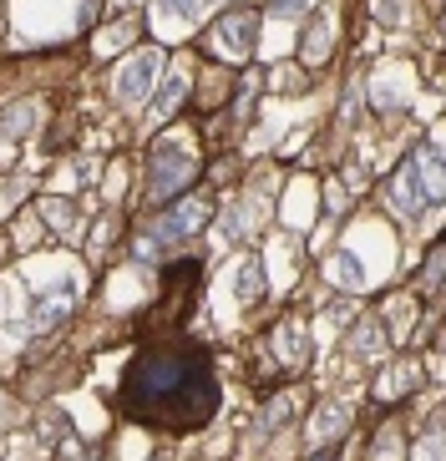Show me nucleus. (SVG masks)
Segmentation results:
<instances>
[{"mask_svg":"<svg viewBox=\"0 0 446 461\" xmlns=\"http://www.w3.org/2000/svg\"><path fill=\"white\" fill-rule=\"evenodd\" d=\"M122 411L168 431L203 426L218 411V380L208 350H188V345L142 350L122 375Z\"/></svg>","mask_w":446,"mask_h":461,"instance_id":"obj_1","label":"nucleus"},{"mask_svg":"<svg viewBox=\"0 0 446 461\" xmlns=\"http://www.w3.org/2000/svg\"><path fill=\"white\" fill-rule=\"evenodd\" d=\"M208 213H214V208H208V198H188V203L168 208V213H162L158 223H152L148 239L137 244V254L152 258V254H158V244H177V239H188L193 229H203V223H208Z\"/></svg>","mask_w":446,"mask_h":461,"instance_id":"obj_2","label":"nucleus"},{"mask_svg":"<svg viewBox=\"0 0 446 461\" xmlns=\"http://www.w3.org/2000/svg\"><path fill=\"white\" fill-rule=\"evenodd\" d=\"M152 77H158V51H142V56H132L127 67L117 71V96L127 102V107H137L142 96L152 92Z\"/></svg>","mask_w":446,"mask_h":461,"instance_id":"obj_3","label":"nucleus"},{"mask_svg":"<svg viewBox=\"0 0 446 461\" xmlns=\"http://www.w3.org/2000/svg\"><path fill=\"white\" fill-rule=\"evenodd\" d=\"M193 177V158L183 148H158L152 152V193H173V188H183Z\"/></svg>","mask_w":446,"mask_h":461,"instance_id":"obj_4","label":"nucleus"},{"mask_svg":"<svg viewBox=\"0 0 446 461\" xmlns=\"http://www.w3.org/2000/svg\"><path fill=\"white\" fill-rule=\"evenodd\" d=\"M214 36H218V51L223 56H249L254 51V36H259V21L249 11H229L214 26Z\"/></svg>","mask_w":446,"mask_h":461,"instance_id":"obj_5","label":"nucleus"},{"mask_svg":"<svg viewBox=\"0 0 446 461\" xmlns=\"http://www.w3.org/2000/svg\"><path fill=\"white\" fill-rule=\"evenodd\" d=\"M421 203H426V188H421V167H416V163H405V173L396 177V208L416 218Z\"/></svg>","mask_w":446,"mask_h":461,"instance_id":"obj_6","label":"nucleus"},{"mask_svg":"<svg viewBox=\"0 0 446 461\" xmlns=\"http://www.w3.org/2000/svg\"><path fill=\"white\" fill-rule=\"evenodd\" d=\"M67 310H71V285H61V289L51 294V304H46V299L36 304V330H51V325H61V320H67Z\"/></svg>","mask_w":446,"mask_h":461,"instance_id":"obj_7","label":"nucleus"},{"mask_svg":"<svg viewBox=\"0 0 446 461\" xmlns=\"http://www.w3.org/2000/svg\"><path fill=\"white\" fill-rule=\"evenodd\" d=\"M416 167H421V183H426V198H446V167H441V158H436V152H421Z\"/></svg>","mask_w":446,"mask_h":461,"instance_id":"obj_8","label":"nucleus"},{"mask_svg":"<svg viewBox=\"0 0 446 461\" xmlns=\"http://www.w3.org/2000/svg\"><path fill=\"white\" fill-rule=\"evenodd\" d=\"M340 426H345V411H340V406H324V416L314 420V441H324V436L340 431Z\"/></svg>","mask_w":446,"mask_h":461,"instance_id":"obj_9","label":"nucleus"},{"mask_svg":"<svg viewBox=\"0 0 446 461\" xmlns=\"http://www.w3.org/2000/svg\"><path fill=\"white\" fill-rule=\"evenodd\" d=\"M239 299H259V264L239 269Z\"/></svg>","mask_w":446,"mask_h":461,"instance_id":"obj_10","label":"nucleus"},{"mask_svg":"<svg viewBox=\"0 0 446 461\" xmlns=\"http://www.w3.org/2000/svg\"><path fill=\"white\" fill-rule=\"evenodd\" d=\"M198 5H203V0H162V15L173 11L177 21H193V15H198Z\"/></svg>","mask_w":446,"mask_h":461,"instance_id":"obj_11","label":"nucleus"},{"mask_svg":"<svg viewBox=\"0 0 446 461\" xmlns=\"http://www.w3.org/2000/svg\"><path fill=\"white\" fill-rule=\"evenodd\" d=\"M177 96H183V77H173V82L162 86V96H158V112H168L177 102Z\"/></svg>","mask_w":446,"mask_h":461,"instance_id":"obj_12","label":"nucleus"}]
</instances>
